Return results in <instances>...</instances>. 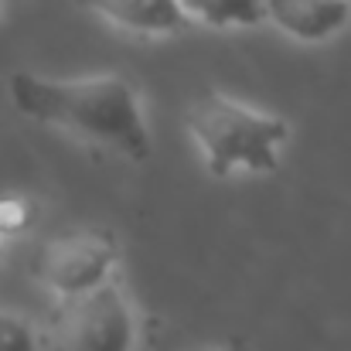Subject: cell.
<instances>
[{
	"instance_id": "obj_1",
	"label": "cell",
	"mask_w": 351,
	"mask_h": 351,
	"mask_svg": "<svg viewBox=\"0 0 351 351\" xmlns=\"http://www.w3.org/2000/svg\"><path fill=\"white\" fill-rule=\"evenodd\" d=\"M7 96L21 117L51 126L86 147L110 150L123 160H147L154 154L143 96L130 75L99 72L51 79L21 69L7 75Z\"/></svg>"
},
{
	"instance_id": "obj_2",
	"label": "cell",
	"mask_w": 351,
	"mask_h": 351,
	"mask_svg": "<svg viewBox=\"0 0 351 351\" xmlns=\"http://www.w3.org/2000/svg\"><path fill=\"white\" fill-rule=\"evenodd\" d=\"M188 133L212 178L276 174L290 123L226 93H205L188 110Z\"/></svg>"
},
{
	"instance_id": "obj_3",
	"label": "cell",
	"mask_w": 351,
	"mask_h": 351,
	"mask_svg": "<svg viewBox=\"0 0 351 351\" xmlns=\"http://www.w3.org/2000/svg\"><path fill=\"white\" fill-rule=\"evenodd\" d=\"M140 348V314L130 290L117 276L99 290L72 300H58L41 351H136Z\"/></svg>"
},
{
	"instance_id": "obj_4",
	"label": "cell",
	"mask_w": 351,
	"mask_h": 351,
	"mask_svg": "<svg viewBox=\"0 0 351 351\" xmlns=\"http://www.w3.org/2000/svg\"><path fill=\"white\" fill-rule=\"evenodd\" d=\"M117 239L103 229H82L51 239L38 256V280L55 293V300H72L99 290L117 276Z\"/></svg>"
},
{
	"instance_id": "obj_5",
	"label": "cell",
	"mask_w": 351,
	"mask_h": 351,
	"mask_svg": "<svg viewBox=\"0 0 351 351\" xmlns=\"http://www.w3.org/2000/svg\"><path fill=\"white\" fill-rule=\"evenodd\" d=\"M110 27L136 38H171L191 31L178 0H75Z\"/></svg>"
},
{
	"instance_id": "obj_6",
	"label": "cell",
	"mask_w": 351,
	"mask_h": 351,
	"mask_svg": "<svg viewBox=\"0 0 351 351\" xmlns=\"http://www.w3.org/2000/svg\"><path fill=\"white\" fill-rule=\"evenodd\" d=\"M266 24L300 45H324L351 24L345 0H266Z\"/></svg>"
},
{
	"instance_id": "obj_7",
	"label": "cell",
	"mask_w": 351,
	"mask_h": 351,
	"mask_svg": "<svg viewBox=\"0 0 351 351\" xmlns=\"http://www.w3.org/2000/svg\"><path fill=\"white\" fill-rule=\"evenodd\" d=\"M191 27L235 31L266 24V0H178Z\"/></svg>"
},
{
	"instance_id": "obj_8",
	"label": "cell",
	"mask_w": 351,
	"mask_h": 351,
	"mask_svg": "<svg viewBox=\"0 0 351 351\" xmlns=\"http://www.w3.org/2000/svg\"><path fill=\"white\" fill-rule=\"evenodd\" d=\"M0 351H41V331L10 311H0Z\"/></svg>"
},
{
	"instance_id": "obj_9",
	"label": "cell",
	"mask_w": 351,
	"mask_h": 351,
	"mask_svg": "<svg viewBox=\"0 0 351 351\" xmlns=\"http://www.w3.org/2000/svg\"><path fill=\"white\" fill-rule=\"evenodd\" d=\"M38 208L24 195H3L0 198V239H17L31 229Z\"/></svg>"
},
{
	"instance_id": "obj_10",
	"label": "cell",
	"mask_w": 351,
	"mask_h": 351,
	"mask_svg": "<svg viewBox=\"0 0 351 351\" xmlns=\"http://www.w3.org/2000/svg\"><path fill=\"white\" fill-rule=\"evenodd\" d=\"M345 3H351V0H345Z\"/></svg>"
}]
</instances>
